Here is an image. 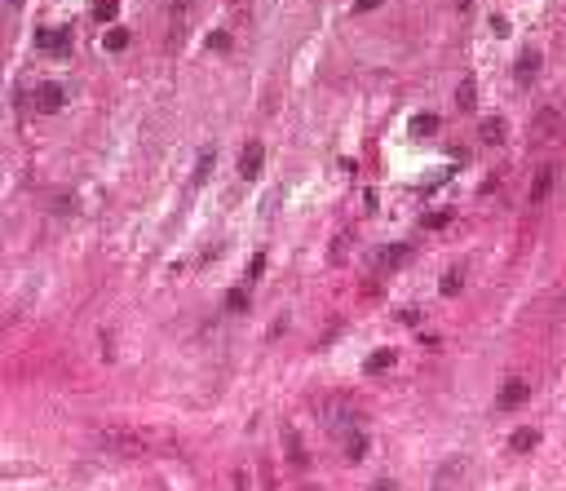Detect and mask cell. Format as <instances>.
I'll list each match as a JSON object with an SVG mask.
<instances>
[{
  "mask_svg": "<svg viewBox=\"0 0 566 491\" xmlns=\"http://www.w3.org/2000/svg\"><path fill=\"white\" fill-rule=\"evenodd\" d=\"M447 222H451V213H447V208H433V213H425V226H429V231H442Z\"/></svg>",
  "mask_w": 566,
  "mask_h": 491,
  "instance_id": "22",
  "label": "cell"
},
{
  "mask_svg": "<svg viewBox=\"0 0 566 491\" xmlns=\"http://www.w3.org/2000/svg\"><path fill=\"white\" fill-rule=\"evenodd\" d=\"M367 456V434L363 429H350L345 434V460H363Z\"/></svg>",
  "mask_w": 566,
  "mask_h": 491,
  "instance_id": "13",
  "label": "cell"
},
{
  "mask_svg": "<svg viewBox=\"0 0 566 491\" xmlns=\"http://www.w3.org/2000/svg\"><path fill=\"white\" fill-rule=\"evenodd\" d=\"M35 49L63 58V53L71 49V27H40V35H35Z\"/></svg>",
  "mask_w": 566,
  "mask_h": 491,
  "instance_id": "5",
  "label": "cell"
},
{
  "mask_svg": "<svg viewBox=\"0 0 566 491\" xmlns=\"http://www.w3.org/2000/svg\"><path fill=\"white\" fill-rule=\"evenodd\" d=\"M407 257H412V248H407V244H394L390 253H381V266H385V270H394V266H403Z\"/></svg>",
  "mask_w": 566,
  "mask_h": 491,
  "instance_id": "16",
  "label": "cell"
},
{
  "mask_svg": "<svg viewBox=\"0 0 566 491\" xmlns=\"http://www.w3.org/2000/svg\"><path fill=\"white\" fill-rule=\"evenodd\" d=\"M248 301H252L248 288H231L226 292V310H248Z\"/></svg>",
  "mask_w": 566,
  "mask_h": 491,
  "instance_id": "21",
  "label": "cell"
},
{
  "mask_svg": "<svg viewBox=\"0 0 566 491\" xmlns=\"http://www.w3.org/2000/svg\"><path fill=\"white\" fill-rule=\"evenodd\" d=\"M31 106H35L40 115L63 111V106H67V89L58 85V80H44V85H35V98H31Z\"/></svg>",
  "mask_w": 566,
  "mask_h": 491,
  "instance_id": "2",
  "label": "cell"
},
{
  "mask_svg": "<svg viewBox=\"0 0 566 491\" xmlns=\"http://www.w3.org/2000/svg\"><path fill=\"white\" fill-rule=\"evenodd\" d=\"M460 288H465V270H460V266L442 274V283H438V292H442V297H456V292H460Z\"/></svg>",
  "mask_w": 566,
  "mask_h": 491,
  "instance_id": "15",
  "label": "cell"
},
{
  "mask_svg": "<svg viewBox=\"0 0 566 491\" xmlns=\"http://www.w3.org/2000/svg\"><path fill=\"white\" fill-rule=\"evenodd\" d=\"M323 421H328V429H336V434H350L354 425V407L350 399H332V403H323Z\"/></svg>",
  "mask_w": 566,
  "mask_h": 491,
  "instance_id": "3",
  "label": "cell"
},
{
  "mask_svg": "<svg viewBox=\"0 0 566 491\" xmlns=\"http://www.w3.org/2000/svg\"><path fill=\"white\" fill-rule=\"evenodd\" d=\"M535 442H540V434H535V429H517V434L509 438V447H513V451H531Z\"/></svg>",
  "mask_w": 566,
  "mask_h": 491,
  "instance_id": "19",
  "label": "cell"
},
{
  "mask_svg": "<svg viewBox=\"0 0 566 491\" xmlns=\"http://www.w3.org/2000/svg\"><path fill=\"white\" fill-rule=\"evenodd\" d=\"M491 31H496V35H509V18H504V14H491Z\"/></svg>",
  "mask_w": 566,
  "mask_h": 491,
  "instance_id": "25",
  "label": "cell"
},
{
  "mask_svg": "<svg viewBox=\"0 0 566 491\" xmlns=\"http://www.w3.org/2000/svg\"><path fill=\"white\" fill-rule=\"evenodd\" d=\"M513 76H517V85H531V80L540 76V53H535V49H522V53H517Z\"/></svg>",
  "mask_w": 566,
  "mask_h": 491,
  "instance_id": "8",
  "label": "cell"
},
{
  "mask_svg": "<svg viewBox=\"0 0 566 491\" xmlns=\"http://www.w3.org/2000/svg\"><path fill=\"white\" fill-rule=\"evenodd\" d=\"M354 5H358V9H363V14H367V9H376L381 0H354Z\"/></svg>",
  "mask_w": 566,
  "mask_h": 491,
  "instance_id": "27",
  "label": "cell"
},
{
  "mask_svg": "<svg viewBox=\"0 0 566 491\" xmlns=\"http://www.w3.org/2000/svg\"><path fill=\"white\" fill-rule=\"evenodd\" d=\"M456 5H460V9H469V0H456Z\"/></svg>",
  "mask_w": 566,
  "mask_h": 491,
  "instance_id": "29",
  "label": "cell"
},
{
  "mask_svg": "<svg viewBox=\"0 0 566 491\" xmlns=\"http://www.w3.org/2000/svg\"><path fill=\"white\" fill-rule=\"evenodd\" d=\"M261 164H266V147H261V142H248V147L239 151V177H244V182L261 177Z\"/></svg>",
  "mask_w": 566,
  "mask_h": 491,
  "instance_id": "6",
  "label": "cell"
},
{
  "mask_svg": "<svg viewBox=\"0 0 566 491\" xmlns=\"http://www.w3.org/2000/svg\"><path fill=\"white\" fill-rule=\"evenodd\" d=\"M558 315H562V323H566V297H562V306H558Z\"/></svg>",
  "mask_w": 566,
  "mask_h": 491,
  "instance_id": "28",
  "label": "cell"
},
{
  "mask_svg": "<svg viewBox=\"0 0 566 491\" xmlns=\"http://www.w3.org/2000/svg\"><path fill=\"white\" fill-rule=\"evenodd\" d=\"M283 447H288V460H292L297 469H306V465H310L306 447H301V438H297V429H283Z\"/></svg>",
  "mask_w": 566,
  "mask_h": 491,
  "instance_id": "12",
  "label": "cell"
},
{
  "mask_svg": "<svg viewBox=\"0 0 566 491\" xmlns=\"http://www.w3.org/2000/svg\"><path fill=\"white\" fill-rule=\"evenodd\" d=\"M98 447L111 451V456H119V460H133V456H142L147 442H142V434H133V429H102Z\"/></svg>",
  "mask_w": 566,
  "mask_h": 491,
  "instance_id": "1",
  "label": "cell"
},
{
  "mask_svg": "<svg viewBox=\"0 0 566 491\" xmlns=\"http://www.w3.org/2000/svg\"><path fill=\"white\" fill-rule=\"evenodd\" d=\"M115 9H119L115 0H98V9H93V14H98V22H111V18H115Z\"/></svg>",
  "mask_w": 566,
  "mask_h": 491,
  "instance_id": "23",
  "label": "cell"
},
{
  "mask_svg": "<svg viewBox=\"0 0 566 491\" xmlns=\"http://www.w3.org/2000/svg\"><path fill=\"white\" fill-rule=\"evenodd\" d=\"M474 93H478L474 76H465V80H460V89H456V106H460V111H474Z\"/></svg>",
  "mask_w": 566,
  "mask_h": 491,
  "instance_id": "14",
  "label": "cell"
},
{
  "mask_svg": "<svg viewBox=\"0 0 566 491\" xmlns=\"http://www.w3.org/2000/svg\"><path fill=\"white\" fill-rule=\"evenodd\" d=\"M412 133L416 138H433V133H438V115H416L412 119Z\"/></svg>",
  "mask_w": 566,
  "mask_h": 491,
  "instance_id": "18",
  "label": "cell"
},
{
  "mask_svg": "<svg viewBox=\"0 0 566 491\" xmlns=\"http://www.w3.org/2000/svg\"><path fill=\"white\" fill-rule=\"evenodd\" d=\"M394 358H399V354H394L390 345H385V350H372V354L363 358V372H367V376H381V372H390V367H394Z\"/></svg>",
  "mask_w": 566,
  "mask_h": 491,
  "instance_id": "9",
  "label": "cell"
},
{
  "mask_svg": "<svg viewBox=\"0 0 566 491\" xmlns=\"http://www.w3.org/2000/svg\"><path fill=\"white\" fill-rule=\"evenodd\" d=\"M553 177H558V169H553V164H544V169L535 173V182H531V203H544V199H549Z\"/></svg>",
  "mask_w": 566,
  "mask_h": 491,
  "instance_id": "10",
  "label": "cell"
},
{
  "mask_svg": "<svg viewBox=\"0 0 566 491\" xmlns=\"http://www.w3.org/2000/svg\"><path fill=\"white\" fill-rule=\"evenodd\" d=\"M208 49H222L226 53V49H231V31H213L208 35Z\"/></svg>",
  "mask_w": 566,
  "mask_h": 491,
  "instance_id": "24",
  "label": "cell"
},
{
  "mask_svg": "<svg viewBox=\"0 0 566 491\" xmlns=\"http://www.w3.org/2000/svg\"><path fill=\"white\" fill-rule=\"evenodd\" d=\"M478 138H483V142H491V147H500V142L509 138V124H504L500 115H491V119H483V128H478Z\"/></svg>",
  "mask_w": 566,
  "mask_h": 491,
  "instance_id": "11",
  "label": "cell"
},
{
  "mask_svg": "<svg viewBox=\"0 0 566 491\" xmlns=\"http://www.w3.org/2000/svg\"><path fill=\"white\" fill-rule=\"evenodd\" d=\"M526 399H531V385H526V381H504V385H500V394H496V407H500V412H517V407H522Z\"/></svg>",
  "mask_w": 566,
  "mask_h": 491,
  "instance_id": "4",
  "label": "cell"
},
{
  "mask_svg": "<svg viewBox=\"0 0 566 491\" xmlns=\"http://www.w3.org/2000/svg\"><path fill=\"white\" fill-rule=\"evenodd\" d=\"M213 164H217V151H199V164H195V182H208L213 177Z\"/></svg>",
  "mask_w": 566,
  "mask_h": 491,
  "instance_id": "17",
  "label": "cell"
},
{
  "mask_svg": "<svg viewBox=\"0 0 566 491\" xmlns=\"http://www.w3.org/2000/svg\"><path fill=\"white\" fill-rule=\"evenodd\" d=\"M106 49H111V53H119V49H128V31L124 27H111V31H106Z\"/></svg>",
  "mask_w": 566,
  "mask_h": 491,
  "instance_id": "20",
  "label": "cell"
},
{
  "mask_svg": "<svg viewBox=\"0 0 566 491\" xmlns=\"http://www.w3.org/2000/svg\"><path fill=\"white\" fill-rule=\"evenodd\" d=\"M460 474H465V460H460V456L442 460V465H438V474H433V491H451L456 483H460Z\"/></svg>",
  "mask_w": 566,
  "mask_h": 491,
  "instance_id": "7",
  "label": "cell"
},
{
  "mask_svg": "<svg viewBox=\"0 0 566 491\" xmlns=\"http://www.w3.org/2000/svg\"><path fill=\"white\" fill-rule=\"evenodd\" d=\"M372 491H399V483H394V478H381V483L372 487Z\"/></svg>",
  "mask_w": 566,
  "mask_h": 491,
  "instance_id": "26",
  "label": "cell"
}]
</instances>
